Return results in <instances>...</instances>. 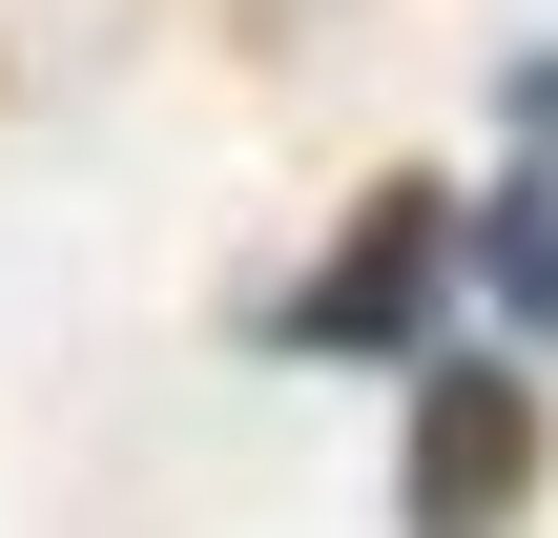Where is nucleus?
<instances>
[{
    "label": "nucleus",
    "mask_w": 558,
    "mask_h": 538,
    "mask_svg": "<svg viewBox=\"0 0 558 538\" xmlns=\"http://www.w3.org/2000/svg\"><path fill=\"white\" fill-rule=\"evenodd\" d=\"M435 311H456V187H373V207L269 290V352H290V373H414Z\"/></svg>",
    "instance_id": "nucleus-1"
},
{
    "label": "nucleus",
    "mask_w": 558,
    "mask_h": 538,
    "mask_svg": "<svg viewBox=\"0 0 558 538\" xmlns=\"http://www.w3.org/2000/svg\"><path fill=\"white\" fill-rule=\"evenodd\" d=\"M456 270L497 290V332H518V352H558V166H518L497 207H456Z\"/></svg>",
    "instance_id": "nucleus-3"
},
{
    "label": "nucleus",
    "mask_w": 558,
    "mask_h": 538,
    "mask_svg": "<svg viewBox=\"0 0 558 538\" xmlns=\"http://www.w3.org/2000/svg\"><path fill=\"white\" fill-rule=\"evenodd\" d=\"M538 498V373L497 352H414V435H393V538H518Z\"/></svg>",
    "instance_id": "nucleus-2"
}]
</instances>
